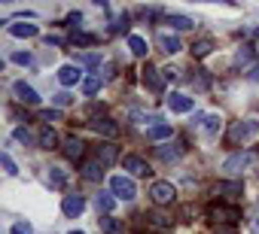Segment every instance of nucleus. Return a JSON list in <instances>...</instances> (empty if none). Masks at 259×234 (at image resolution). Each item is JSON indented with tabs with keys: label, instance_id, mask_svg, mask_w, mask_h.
I'll list each match as a JSON object with an SVG mask.
<instances>
[{
	"label": "nucleus",
	"instance_id": "nucleus-19",
	"mask_svg": "<svg viewBox=\"0 0 259 234\" xmlns=\"http://www.w3.org/2000/svg\"><path fill=\"white\" fill-rule=\"evenodd\" d=\"M116 155H119V149H116L113 143H104V146H98V155H95V158H98L101 164H113Z\"/></svg>",
	"mask_w": 259,
	"mask_h": 234
},
{
	"label": "nucleus",
	"instance_id": "nucleus-11",
	"mask_svg": "<svg viewBox=\"0 0 259 234\" xmlns=\"http://www.w3.org/2000/svg\"><path fill=\"white\" fill-rule=\"evenodd\" d=\"M82 149H85V143H82L79 137H73V134H70V137L64 140V146H61V152H64L70 161H79V158H82Z\"/></svg>",
	"mask_w": 259,
	"mask_h": 234
},
{
	"label": "nucleus",
	"instance_id": "nucleus-12",
	"mask_svg": "<svg viewBox=\"0 0 259 234\" xmlns=\"http://www.w3.org/2000/svg\"><path fill=\"white\" fill-rule=\"evenodd\" d=\"M82 210H85V201H82L79 195H67V198L61 201V213H64V216H70V219H73V216H79Z\"/></svg>",
	"mask_w": 259,
	"mask_h": 234
},
{
	"label": "nucleus",
	"instance_id": "nucleus-29",
	"mask_svg": "<svg viewBox=\"0 0 259 234\" xmlns=\"http://www.w3.org/2000/svg\"><path fill=\"white\" fill-rule=\"evenodd\" d=\"M101 228H104V234H122V222L113 219V216H104L101 219Z\"/></svg>",
	"mask_w": 259,
	"mask_h": 234
},
{
	"label": "nucleus",
	"instance_id": "nucleus-18",
	"mask_svg": "<svg viewBox=\"0 0 259 234\" xmlns=\"http://www.w3.org/2000/svg\"><path fill=\"white\" fill-rule=\"evenodd\" d=\"M116 201H119V198H116L113 192H98V198H95V207H98L101 213H110V210L116 207Z\"/></svg>",
	"mask_w": 259,
	"mask_h": 234
},
{
	"label": "nucleus",
	"instance_id": "nucleus-23",
	"mask_svg": "<svg viewBox=\"0 0 259 234\" xmlns=\"http://www.w3.org/2000/svg\"><path fill=\"white\" fill-rule=\"evenodd\" d=\"M37 140H40V149H55V146H58V134H55L52 128H43V131L37 134Z\"/></svg>",
	"mask_w": 259,
	"mask_h": 234
},
{
	"label": "nucleus",
	"instance_id": "nucleus-27",
	"mask_svg": "<svg viewBox=\"0 0 259 234\" xmlns=\"http://www.w3.org/2000/svg\"><path fill=\"white\" fill-rule=\"evenodd\" d=\"M101 85H104V79H101L98 73H92V76H85L82 91H85V94H98V91H101Z\"/></svg>",
	"mask_w": 259,
	"mask_h": 234
},
{
	"label": "nucleus",
	"instance_id": "nucleus-2",
	"mask_svg": "<svg viewBox=\"0 0 259 234\" xmlns=\"http://www.w3.org/2000/svg\"><path fill=\"white\" fill-rule=\"evenodd\" d=\"M150 198H153V204H159V207H168V204H174V198H177V189H174L168 180H159V183H153V186H150Z\"/></svg>",
	"mask_w": 259,
	"mask_h": 234
},
{
	"label": "nucleus",
	"instance_id": "nucleus-21",
	"mask_svg": "<svg viewBox=\"0 0 259 234\" xmlns=\"http://www.w3.org/2000/svg\"><path fill=\"white\" fill-rule=\"evenodd\" d=\"M128 49H132L138 58H147V52H150L147 40H144V37H138V34H132V37H128Z\"/></svg>",
	"mask_w": 259,
	"mask_h": 234
},
{
	"label": "nucleus",
	"instance_id": "nucleus-26",
	"mask_svg": "<svg viewBox=\"0 0 259 234\" xmlns=\"http://www.w3.org/2000/svg\"><path fill=\"white\" fill-rule=\"evenodd\" d=\"M210 52H213V40H198L192 46V58H207Z\"/></svg>",
	"mask_w": 259,
	"mask_h": 234
},
{
	"label": "nucleus",
	"instance_id": "nucleus-24",
	"mask_svg": "<svg viewBox=\"0 0 259 234\" xmlns=\"http://www.w3.org/2000/svg\"><path fill=\"white\" fill-rule=\"evenodd\" d=\"M168 25H171L174 31H192V28H195V22H192L189 16H168Z\"/></svg>",
	"mask_w": 259,
	"mask_h": 234
},
{
	"label": "nucleus",
	"instance_id": "nucleus-34",
	"mask_svg": "<svg viewBox=\"0 0 259 234\" xmlns=\"http://www.w3.org/2000/svg\"><path fill=\"white\" fill-rule=\"evenodd\" d=\"M40 119H43L46 128H49V122H58V119H61V112H58V109H43V112H40Z\"/></svg>",
	"mask_w": 259,
	"mask_h": 234
},
{
	"label": "nucleus",
	"instance_id": "nucleus-45",
	"mask_svg": "<svg viewBox=\"0 0 259 234\" xmlns=\"http://www.w3.org/2000/svg\"><path fill=\"white\" fill-rule=\"evenodd\" d=\"M70 234H82V231H70Z\"/></svg>",
	"mask_w": 259,
	"mask_h": 234
},
{
	"label": "nucleus",
	"instance_id": "nucleus-8",
	"mask_svg": "<svg viewBox=\"0 0 259 234\" xmlns=\"http://www.w3.org/2000/svg\"><path fill=\"white\" fill-rule=\"evenodd\" d=\"M13 94H16V100H19V103H28V106L40 103V94H37L28 82H16V85H13Z\"/></svg>",
	"mask_w": 259,
	"mask_h": 234
},
{
	"label": "nucleus",
	"instance_id": "nucleus-17",
	"mask_svg": "<svg viewBox=\"0 0 259 234\" xmlns=\"http://www.w3.org/2000/svg\"><path fill=\"white\" fill-rule=\"evenodd\" d=\"M159 73H162V70H156L153 64L144 67V82H147L153 91H162V79H165V76H159Z\"/></svg>",
	"mask_w": 259,
	"mask_h": 234
},
{
	"label": "nucleus",
	"instance_id": "nucleus-15",
	"mask_svg": "<svg viewBox=\"0 0 259 234\" xmlns=\"http://www.w3.org/2000/svg\"><path fill=\"white\" fill-rule=\"evenodd\" d=\"M79 173H82L85 180H101V173H104V164H101L98 158H89V161H82V164H79Z\"/></svg>",
	"mask_w": 259,
	"mask_h": 234
},
{
	"label": "nucleus",
	"instance_id": "nucleus-41",
	"mask_svg": "<svg viewBox=\"0 0 259 234\" xmlns=\"http://www.w3.org/2000/svg\"><path fill=\"white\" fill-rule=\"evenodd\" d=\"M247 79H250V82H259V64H256V67H250V70H247Z\"/></svg>",
	"mask_w": 259,
	"mask_h": 234
},
{
	"label": "nucleus",
	"instance_id": "nucleus-14",
	"mask_svg": "<svg viewBox=\"0 0 259 234\" xmlns=\"http://www.w3.org/2000/svg\"><path fill=\"white\" fill-rule=\"evenodd\" d=\"M168 106H171V112H189V109L195 106V100L186 97V94H177V91H174V94L168 97Z\"/></svg>",
	"mask_w": 259,
	"mask_h": 234
},
{
	"label": "nucleus",
	"instance_id": "nucleus-35",
	"mask_svg": "<svg viewBox=\"0 0 259 234\" xmlns=\"http://www.w3.org/2000/svg\"><path fill=\"white\" fill-rule=\"evenodd\" d=\"M52 103H55V106H67V103H73V97H70L67 91H58V94L52 97Z\"/></svg>",
	"mask_w": 259,
	"mask_h": 234
},
{
	"label": "nucleus",
	"instance_id": "nucleus-20",
	"mask_svg": "<svg viewBox=\"0 0 259 234\" xmlns=\"http://www.w3.org/2000/svg\"><path fill=\"white\" fill-rule=\"evenodd\" d=\"M201 122H204L201 128H204V134H207V137H217V134L223 131V119H220V115H204Z\"/></svg>",
	"mask_w": 259,
	"mask_h": 234
},
{
	"label": "nucleus",
	"instance_id": "nucleus-22",
	"mask_svg": "<svg viewBox=\"0 0 259 234\" xmlns=\"http://www.w3.org/2000/svg\"><path fill=\"white\" fill-rule=\"evenodd\" d=\"M150 140H171L174 137V131H171V125H165V122H159V125H153L150 131Z\"/></svg>",
	"mask_w": 259,
	"mask_h": 234
},
{
	"label": "nucleus",
	"instance_id": "nucleus-7",
	"mask_svg": "<svg viewBox=\"0 0 259 234\" xmlns=\"http://www.w3.org/2000/svg\"><path fill=\"white\" fill-rule=\"evenodd\" d=\"M58 82H61L64 88H70V85H76V82H85V79H82V67H79V64H64V67L58 70Z\"/></svg>",
	"mask_w": 259,
	"mask_h": 234
},
{
	"label": "nucleus",
	"instance_id": "nucleus-37",
	"mask_svg": "<svg viewBox=\"0 0 259 234\" xmlns=\"http://www.w3.org/2000/svg\"><path fill=\"white\" fill-rule=\"evenodd\" d=\"M192 85H198V88H207L210 85V79L204 76V70H198V76H192Z\"/></svg>",
	"mask_w": 259,
	"mask_h": 234
},
{
	"label": "nucleus",
	"instance_id": "nucleus-1",
	"mask_svg": "<svg viewBox=\"0 0 259 234\" xmlns=\"http://www.w3.org/2000/svg\"><path fill=\"white\" fill-rule=\"evenodd\" d=\"M259 164V152L256 149H247V152H235V155H229L226 161H223V170H229V173H241V170H250V167H256Z\"/></svg>",
	"mask_w": 259,
	"mask_h": 234
},
{
	"label": "nucleus",
	"instance_id": "nucleus-33",
	"mask_svg": "<svg viewBox=\"0 0 259 234\" xmlns=\"http://www.w3.org/2000/svg\"><path fill=\"white\" fill-rule=\"evenodd\" d=\"M79 64H89V67L98 70V67H101V55H98V52H85V55L79 58Z\"/></svg>",
	"mask_w": 259,
	"mask_h": 234
},
{
	"label": "nucleus",
	"instance_id": "nucleus-3",
	"mask_svg": "<svg viewBox=\"0 0 259 234\" xmlns=\"http://www.w3.org/2000/svg\"><path fill=\"white\" fill-rule=\"evenodd\" d=\"M110 192H113L119 201H132V198L138 195V189H135L132 177H122V173H116V177L110 180Z\"/></svg>",
	"mask_w": 259,
	"mask_h": 234
},
{
	"label": "nucleus",
	"instance_id": "nucleus-30",
	"mask_svg": "<svg viewBox=\"0 0 259 234\" xmlns=\"http://www.w3.org/2000/svg\"><path fill=\"white\" fill-rule=\"evenodd\" d=\"M70 43H76V46H92L95 37H92V34H82V31H73V34H70Z\"/></svg>",
	"mask_w": 259,
	"mask_h": 234
},
{
	"label": "nucleus",
	"instance_id": "nucleus-10",
	"mask_svg": "<svg viewBox=\"0 0 259 234\" xmlns=\"http://www.w3.org/2000/svg\"><path fill=\"white\" fill-rule=\"evenodd\" d=\"M213 192H217L220 198H229V201H235V198H241V195H244V183H241V180H229V183H220Z\"/></svg>",
	"mask_w": 259,
	"mask_h": 234
},
{
	"label": "nucleus",
	"instance_id": "nucleus-5",
	"mask_svg": "<svg viewBox=\"0 0 259 234\" xmlns=\"http://www.w3.org/2000/svg\"><path fill=\"white\" fill-rule=\"evenodd\" d=\"M207 216H210L213 222H220V225H235V222L241 219V213H238L235 207H220V204H210V207H207Z\"/></svg>",
	"mask_w": 259,
	"mask_h": 234
},
{
	"label": "nucleus",
	"instance_id": "nucleus-44",
	"mask_svg": "<svg viewBox=\"0 0 259 234\" xmlns=\"http://www.w3.org/2000/svg\"><path fill=\"white\" fill-rule=\"evenodd\" d=\"M79 19H82L79 13H70V16H67V25H73V28H76V22H79Z\"/></svg>",
	"mask_w": 259,
	"mask_h": 234
},
{
	"label": "nucleus",
	"instance_id": "nucleus-42",
	"mask_svg": "<svg viewBox=\"0 0 259 234\" xmlns=\"http://www.w3.org/2000/svg\"><path fill=\"white\" fill-rule=\"evenodd\" d=\"M217 234H238V231H235V225H220Z\"/></svg>",
	"mask_w": 259,
	"mask_h": 234
},
{
	"label": "nucleus",
	"instance_id": "nucleus-13",
	"mask_svg": "<svg viewBox=\"0 0 259 234\" xmlns=\"http://www.w3.org/2000/svg\"><path fill=\"white\" fill-rule=\"evenodd\" d=\"M7 31H10L13 37H25V40L40 34V28H37V25H25V22H10V25H7Z\"/></svg>",
	"mask_w": 259,
	"mask_h": 234
},
{
	"label": "nucleus",
	"instance_id": "nucleus-40",
	"mask_svg": "<svg viewBox=\"0 0 259 234\" xmlns=\"http://www.w3.org/2000/svg\"><path fill=\"white\" fill-rule=\"evenodd\" d=\"M162 76H165L168 82H174V79H180V70H177V67H165V70H162Z\"/></svg>",
	"mask_w": 259,
	"mask_h": 234
},
{
	"label": "nucleus",
	"instance_id": "nucleus-25",
	"mask_svg": "<svg viewBox=\"0 0 259 234\" xmlns=\"http://www.w3.org/2000/svg\"><path fill=\"white\" fill-rule=\"evenodd\" d=\"M49 186H52V189H64V186H67V170L49 167Z\"/></svg>",
	"mask_w": 259,
	"mask_h": 234
},
{
	"label": "nucleus",
	"instance_id": "nucleus-16",
	"mask_svg": "<svg viewBox=\"0 0 259 234\" xmlns=\"http://www.w3.org/2000/svg\"><path fill=\"white\" fill-rule=\"evenodd\" d=\"M159 46H162V52H168V55H177V52L183 49V43H180L174 34H159Z\"/></svg>",
	"mask_w": 259,
	"mask_h": 234
},
{
	"label": "nucleus",
	"instance_id": "nucleus-32",
	"mask_svg": "<svg viewBox=\"0 0 259 234\" xmlns=\"http://www.w3.org/2000/svg\"><path fill=\"white\" fill-rule=\"evenodd\" d=\"M0 164H4V170H7L10 177H16V173H19V167H16V161L10 158V152H4V155H0Z\"/></svg>",
	"mask_w": 259,
	"mask_h": 234
},
{
	"label": "nucleus",
	"instance_id": "nucleus-4",
	"mask_svg": "<svg viewBox=\"0 0 259 234\" xmlns=\"http://www.w3.org/2000/svg\"><path fill=\"white\" fill-rule=\"evenodd\" d=\"M256 131H259V122H256V119H244V122H235V125H232V131H229V143H241V140H250Z\"/></svg>",
	"mask_w": 259,
	"mask_h": 234
},
{
	"label": "nucleus",
	"instance_id": "nucleus-39",
	"mask_svg": "<svg viewBox=\"0 0 259 234\" xmlns=\"http://www.w3.org/2000/svg\"><path fill=\"white\" fill-rule=\"evenodd\" d=\"M13 61H16V64H25V67H28V64H31V55H28V52H13Z\"/></svg>",
	"mask_w": 259,
	"mask_h": 234
},
{
	"label": "nucleus",
	"instance_id": "nucleus-28",
	"mask_svg": "<svg viewBox=\"0 0 259 234\" xmlns=\"http://www.w3.org/2000/svg\"><path fill=\"white\" fill-rule=\"evenodd\" d=\"M13 137H16L19 143H25V146H40V140H37L28 128H16V131H13Z\"/></svg>",
	"mask_w": 259,
	"mask_h": 234
},
{
	"label": "nucleus",
	"instance_id": "nucleus-36",
	"mask_svg": "<svg viewBox=\"0 0 259 234\" xmlns=\"http://www.w3.org/2000/svg\"><path fill=\"white\" fill-rule=\"evenodd\" d=\"M10 234H34V228H31L28 222H16V225L10 228Z\"/></svg>",
	"mask_w": 259,
	"mask_h": 234
},
{
	"label": "nucleus",
	"instance_id": "nucleus-31",
	"mask_svg": "<svg viewBox=\"0 0 259 234\" xmlns=\"http://www.w3.org/2000/svg\"><path fill=\"white\" fill-rule=\"evenodd\" d=\"M156 155H159L162 161H174V158L180 155V149H171V143H168V146H159V149H156Z\"/></svg>",
	"mask_w": 259,
	"mask_h": 234
},
{
	"label": "nucleus",
	"instance_id": "nucleus-38",
	"mask_svg": "<svg viewBox=\"0 0 259 234\" xmlns=\"http://www.w3.org/2000/svg\"><path fill=\"white\" fill-rule=\"evenodd\" d=\"M250 58H253V52H250V49H241V52L235 55V64H247Z\"/></svg>",
	"mask_w": 259,
	"mask_h": 234
},
{
	"label": "nucleus",
	"instance_id": "nucleus-6",
	"mask_svg": "<svg viewBox=\"0 0 259 234\" xmlns=\"http://www.w3.org/2000/svg\"><path fill=\"white\" fill-rule=\"evenodd\" d=\"M89 125H92L95 134H101V137H107V140H116V137H119V125H116L113 119H107V115H101V119H92Z\"/></svg>",
	"mask_w": 259,
	"mask_h": 234
},
{
	"label": "nucleus",
	"instance_id": "nucleus-9",
	"mask_svg": "<svg viewBox=\"0 0 259 234\" xmlns=\"http://www.w3.org/2000/svg\"><path fill=\"white\" fill-rule=\"evenodd\" d=\"M122 167H125L128 173H132V177H147V173H150V164H147L141 155H125Z\"/></svg>",
	"mask_w": 259,
	"mask_h": 234
},
{
	"label": "nucleus",
	"instance_id": "nucleus-43",
	"mask_svg": "<svg viewBox=\"0 0 259 234\" xmlns=\"http://www.w3.org/2000/svg\"><path fill=\"white\" fill-rule=\"evenodd\" d=\"M250 228L259 234V207H256V213H253V219H250Z\"/></svg>",
	"mask_w": 259,
	"mask_h": 234
}]
</instances>
